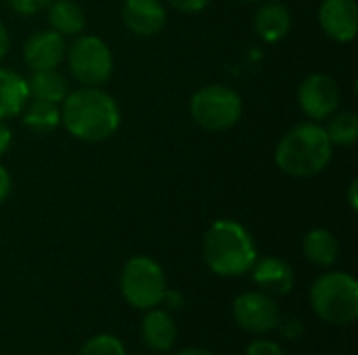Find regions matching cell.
Here are the masks:
<instances>
[{"label":"cell","instance_id":"cell-1","mask_svg":"<svg viewBox=\"0 0 358 355\" xmlns=\"http://www.w3.org/2000/svg\"><path fill=\"white\" fill-rule=\"evenodd\" d=\"M120 107L101 86H82L61 103V123L82 142H101L120 128Z\"/></svg>","mask_w":358,"mask_h":355},{"label":"cell","instance_id":"cell-2","mask_svg":"<svg viewBox=\"0 0 358 355\" xmlns=\"http://www.w3.org/2000/svg\"><path fill=\"white\" fill-rule=\"evenodd\" d=\"M334 157V144L319 121H304L287 130L277 149V167L292 178H313L327 169Z\"/></svg>","mask_w":358,"mask_h":355},{"label":"cell","instance_id":"cell-3","mask_svg":"<svg viewBox=\"0 0 358 355\" xmlns=\"http://www.w3.org/2000/svg\"><path fill=\"white\" fill-rule=\"evenodd\" d=\"M206 266L224 278L248 274L258 259L250 230L235 220H216L203 236Z\"/></svg>","mask_w":358,"mask_h":355},{"label":"cell","instance_id":"cell-4","mask_svg":"<svg viewBox=\"0 0 358 355\" xmlns=\"http://www.w3.org/2000/svg\"><path fill=\"white\" fill-rule=\"evenodd\" d=\"M313 312L338 326L352 324L358 318V282L348 272H325L310 287Z\"/></svg>","mask_w":358,"mask_h":355},{"label":"cell","instance_id":"cell-5","mask_svg":"<svg viewBox=\"0 0 358 355\" xmlns=\"http://www.w3.org/2000/svg\"><path fill=\"white\" fill-rule=\"evenodd\" d=\"M166 274L162 266L147 255H136L126 262L120 274V291L128 305L134 310L159 308L166 293Z\"/></svg>","mask_w":358,"mask_h":355},{"label":"cell","instance_id":"cell-6","mask_svg":"<svg viewBox=\"0 0 358 355\" xmlns=\"http://www.w3.org/2000/svg\"><path fill=\"white\" fill-rule=\"evenodd\" d=\"M67 67L80 86H103L113 73V54L105 40L92 33L73 36L65 50Z\"/></svg>","mask_w":358,"mask_h":355},{"label":"cell","instance_id":"cell-7","mask_svg":"<svg viewBox=\"0 0 358 355\" xmlns=\"http://www.w3.org/2000/svg\"><path fill=\"white\" fill-rule=\"evenodd\" d=\"M191 117L197 126L210 132H222L233 128L243 113L241 96L222 84H210L199 88L189 103Z\"/></svg>","mask_w":358,"mask_h":355},{"label":"cell","instance_id":"cell-8","mask_svg":"<svg viewBox=\"0 0 358 355\" xmlns=\"http://www.w3.org/2000/svg\"><path fill=\"white\" fill-rule=\"evenodd\" d=\"M233 318L239 328L252 335H268L281 322L275 297L262 291H248L239 295L233 301Z\"/></svg>","mask_w":358,"mask_h":355},{"label":"cell","instance_id":"cell-9","mask_svg":"<svg viewBox=\"0 0 358 355\" xmlns=\"http://www.w3.org/2000/svg\"><path fill=\"white\" fill-rule=\"evenodd\" d=\"M298 103H300L302 113L310 121H323V119H329L340 109L342 90L331 75L313 73L300 84Z\"/></svg>","mask_w":358,"mask_h":355},{"label":"cell","instance_id":"cell-10","mask_svg":"<svg viewBox=\"0 0 358 355\" xmlns=\"http://www.w3.org/2000/svg\"><path fill=\"white\" fill-rule=\"evenodd\" d=\"M319 25L334 42H352L358 31L357 0H323L319 6Z\"/></svg>","mask_w":358,"mask_h":355},{"label":"cell","instance_id":"cell-11","mask_svg":"<svg viewBox=\"0 0 358 355\" xmlns=\"http://www.w3.org/2000/svg\"><path fill=\"white\" fill-rule=\"evenodd\" d=\"M65 38L55 29L34 31L23 44V61L31 71L57 69L65 59Z\"/></svg>","mask_w":358,"mask_h":355},{"label":"cell","instance_id":"cell-12","mask_svg":"<svg viewBox=\"0 0 358 355\" xmlns=\"http://www.w3.org/2000/svg\"><path fill=\"white\" fill-rule=\"evenodd\" d=\"M122 21L132 33L149 38L164 29L168 13L162 0H124Z\"/></svg>","mask_w":358,"mask_h":355},{"label":"cell","instance_id":"cell-13","mask_svg":"<svg viewBox=\"0 0 358 355\" xmlns=\"http://www.w3.org/2000/svg\"><path fill=\"white\" fill-rule=\"evenodd\" d=\"M252 280L266 295H287L296 285L294 268L281 257H262L252 266Z\"/></svg>","mask_w":358,"mask_h":355},{"label":"cell","instance_id":"cell-14","mask_svg":"<svg viewBox=\"0 0 358 355\" xmlns=\"http://www.w3.org/2000/svg\"><path fill=\"white\" fill-rule=\"evenodd\" d=\"M141 335H143V341L149 349L164 354V352H170L174 347L178 331H176V322L168 310L151 308L143 316Z\"/></svg>","mask_w":358,"mask_h":355},{"label":"cell","instance_id":"cell-15","mask_svg":"<svg viewBox=\"0 0 358 355\" xmlns=\"http://www.w3.org/2000/svg\"><path fill=\"white\" fill-rule=\"evenodd\" d=\"M254 29L268 44L281 42L292 29V10L283 2H266L254 15Z\"/></svg>","mask_w":358,"mask_h":355},{"label":"cell","instance_id":"cell-16","mask_svg":"<svg viewBox=\"0 0 358 355\" xmlns=\"http://www.w3.org/2000/svg\"><path fill=\"white\" fill-rule=\"evenodd\" d=\"M27 100H29L27 80L8 67H0V119L6 121L21 115Z\"/></svg>","mask_w":358,"mask_h":355},{"label":"cell","instance_id":"cell-17","mask_svg":"<svg viewBox=\"0 0 358 355\" xmlns=\"http://www.w3.org/2000/svg\"><path fill=\"white\" fill-rule=\"evenodd\" d=\"M302 251L310 264L319 268H331L340 257V243L334 232L325 228H315L304 236Z\"/></svg>","mask_w":358,"mask_h":355},{"label":"cell","instance_id":"cell-18","mask_svg":"<svg viewBox=\"0 0 358 355\" xmlns=\"http://www.w3.org/2000/svg\"><path fill=\"white\" fill-rule=\"evenodd\" d=\"M48 25L57 33L65 36H80L86 27V15L80 4L73 0H52L48 6Z\"/></svg>","mask_w":358,"mask_h":355},{"label":"cell","instance_id":"cell-19","mask_svg":"<svg viewBox=\"0 0 358 355\" xmlns=\"http://www.w3.org/2000/svg\"><path fill=\"white\" fill-rule=\"evenodd\" d=\"M23 126L34 134H50L61 123V107L50 100L29 98L21 111Z\"/></svg>","mask_w":358,"mask_h":355},{"label":"cell","instance_id":"cell-20","mask_svg":"<svg viewBox=\"0 0 358 355\" xmlns=\"http://www.w3.org/2000/svg\"><path fill=\"white\" fill-rule=\"evenodd\" d=\"M27 88H29V98H42L57 105H61L63 98L69 94V82L57 69L31 71L27 80Z\"/></svg>","mask_w":358,"mask_h":355},{"label":"cell","instance_id":"cell-21","mask_svg":"<svg viewBox=\"0 0 358 355\" xmlns=\"http://www.w3.org/2000/svg\"><path fill=\"white\" fill-rule=\"evenodd\" d=\"M325 132L334 146H352L358 140V115L355 111H336L329 117Z\"/></svg>","mask_w":358,"mask_h":355},{"label":"cell","instance_id":"cell-22","mask_svg":"<svg viewBox=\"0 0 358 355\" xmlns=\"http://www.w3.org/2000/svg\"><path fill=\"white\" fill-rule=\"evenodd\" d=\"M78 355H128L124 349V343L113 335H96L88 339Z\"/></svg>","mask_w":358,"mask_h":355},{"label":"cell","instance_id":"cell-23","mask_svg":"<svg viewBox=\"0 0 358 355\" xmlns=\"http://www.w3.org/2000/svg\"><path fill=\"white\" fill-rule=\"evenodd\" d=\"M245 355H285L283 347L268 339H256L248 345Z\"/></svg>","mask_w":358,"mask_h":355},{"label":"cell","instance_id":"cell-24","mask_svg":"<svg viewBox=\"0 0 358 355\" xmlns=\"http://www.w3.org/2000/svg\"><path fill=\"white\" fill-rule=\"evenodd\" d=\"M8 6L19 15H36L44 10L52 0H6Z\"/></svg>","mask_w":358,"mask_h":355},{"label":"cell","instance_id":"cell-25","mask_svg":"<svg viewBox=\"0 0 358 355\" xmlns=\"http://www.w3.org/2000/svg\"><path fill=\"white\" fill-rule=\"evenodd\" d=\"M166 2L180 13H199L210 4V0H166Z\"/></svg>","mask_w":358,"mask_h":355},{"label":"cell","instance_id":"cell-26","mask_svg":"<svg viewBox=\"0 0 358 355\" xmlns=\"http://www.w3.org/2000/svg\"><path fill=\"white\" fill-rule=\"evenodd\" d=\"M10 188H13V180H10V174L0 165V205L8 199L10 195Z\"/></svg>","mask_w":358,"mask_h":355},{"label":"cell","instance_id":"cell-27","mask_svg":"<svg viewBox=\"0 0 358 355\" xmlns=\"http://www.w3.org/2000/svg\"><path fill=\"white\" fill-rule=\"evenodd\" d=\"M162 303L168 308V312H170L172 308H174V310H180V308H182V295H180L178 291H168V289H166Z\"/></svg>","mask_w":358,"mask_h":355},{"label":"cell","instance_id":"cell-28","mask_svg":"<svg viewBox=\"0 0 358 355\" xmlns=\"http://www.w3.org/2000/svg\"><path fill=\"white\" fill-rule=\"evenodd\" d=\"M10 142H13V132L6 126V121L0 119V157L10 149Z\"/></svg>","mask_w":358,"mask_h":355},{"label":"cell","instance_id":"cell-29","mask_svg":"<svg viewBox=\"0 0 358 355\" xmlns=\"http://www.w3.org/2000/svg\"><path fill=\"white\" fill-rule=\"evenodd\" d=\"M8 48H10V38H8V29H6V25L0 21V61L6 56V52H8Z\"/></svg>","mask_w":358,"mask_h":355},{"label":"cell","instance_id":"cell-30","mask_svg":"<svg viewBox=\"0 0 358 355\" xmlns=\"http://www.w3.org/2000/svg\"><path fill=\"white\" fill-rule=\"evenodd\" d=\"M300 333H302V324H300L298 320H289V322H285V324H283V335H285L287 339H289V337H292V339H296Z\"/></svg>","mask_w":358,"mask_h":355},{"label":"cell","instance_id":"cell-31","mask_svg":"<svg viewBox=\"0 0 358 355\" xmlns=\"http://www.w3.org/2000/svg\"><path fill=\"white\" fill-rule=\"evenodd\" d=\"M357 188H358V182L357 180H352V182H350V186H348V201H350V207H352V211H357L358 209Z\"/></svg>","mask_w":358,"mask_h":355},{"label":"cell","instance_id":"cell-32","mask_svg":"<svg viewBox=\"0 0 358 355\" xmlns=\"http://www.w3.org/2000/svg\"><path fill=\"white\" fill-rule=\"evenodd\" d=\"M176 355H214V354H212V352H208V349H201V347H187V349L178 352Z\"/></svg>","mask_w":358,"mask_h":355},{"label":"cell","instance_id":"cell-33","mask_svg":"<svg viewBox=\"0 0 358 355\" xmlns=\"http://www.w3.org/2000/svg\"><path fill=\"white\" fill-rule=\"evenodd\" d=\"M248 2H252V0H248Z\"/></svg>","mask_w":358,"mask_h":355}]
</instances>
